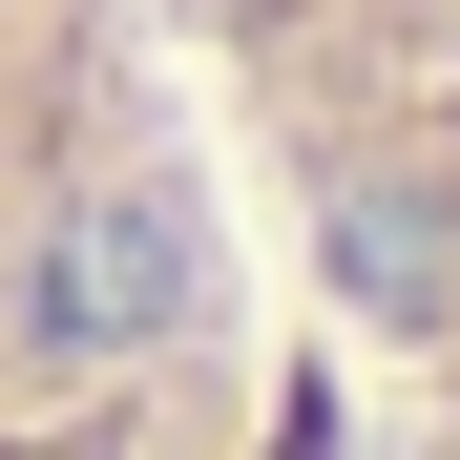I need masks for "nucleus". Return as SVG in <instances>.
Masks as SVG:
<instances>
[{"instance_id": "f257e3e1", "label": "nucleus", "mask_w": 460, "mask_h": 460, "mask_svg": "<svg viewBox=\"0 0 460 460\" xmlns=\"http://www.w3.org/2000/svg\"><path fill=\"white\" fill-rule=\"evenodd\" d=\"M293 335L189 0H0V460H293Z\"/></svg>"}, {"instance_id": "f03ea898", "label": "nucleus", "mask_w": 460, "mask_h": 460, "mask_svg": "<svg viewBox=\"0 0 460 460\" xmlns=\"http://www.w3.org/2000/svg\"><path fill=\"white\" fill-rule=\"evenodd\" d=\"M356 460H460V0H189Z\"/></svg>"}]
</instances>
